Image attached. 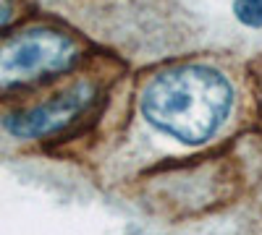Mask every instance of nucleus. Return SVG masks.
<instances>
[{"label":"nucleus","instance_id":"nucleus-4","mask_svg":"<svg viewBox=\"0 0 262 235\" xmlns=\"http://www.w3.org/2000/svg\"><path fill=\"white\" fill-rule=\"evenodd\" d=\"M233 13L244 27H252V29L262 27V0H236Z\"/></svg>","mask_w":262,"mask_h":235},{"label":"nucleus","instance_id":"nucleus-1","mask_svg":"<svg viewBox=\"0 0 262 235\" xmlns=\"http://www.w3.org/2000/svg\"><path fill=\"white\" fill-rule=\"evenodd\" d=\"M231 102L233 92L223 73L207 66H184L147 84L142 115L184 144H202L223 125Z\"/></svg>","mask_w":262,"mask_h":235},{"label":"nucleus","instance_id":"nucleus-3","mask_svg":"<svg viewBox=\"0 0 262 235\" xmlns=\"http://www.w3.org/2000/svg\"><path fill=\"white\" fill-rule=\"evenodd\" d=\"M92 97V87H74L69 92L58 94L55 99L39 105V108H32L27 113H16L6 120V128L18 136V139H34V136H45V134H53L58 128H63L69 120H74L84 105L90 102Z\"/></svg>","mask_w":262,"mask_h":235},{"label":"nucleus","instance_id":"nucleus-5","mask_svg":"<svg viewBox=\"0 0 262 235\" xmlns=\"http://www.w3.org/2000/svg\"><path fill=\"white\" fill-rule=\"evenodd\" d=\"M6 18H8V3H6V0H0V24H3Z\"/></svg>","mask_w":262,"mask_h":235},{"label":"nucleus","instance_id":"nucleus-2","mask_svg":"<svg viewBox=\"0 0 262 235\" xmlns=\"http://www.w3.org/2000/svg\"><path fill=\"white\" fill-rule=\"evenodd\" d=\"M74 42L58 32L37 29L0 42V89L69 68Z\"/></svg>","mask_w":262,"mask_h":235}]
</instances>
